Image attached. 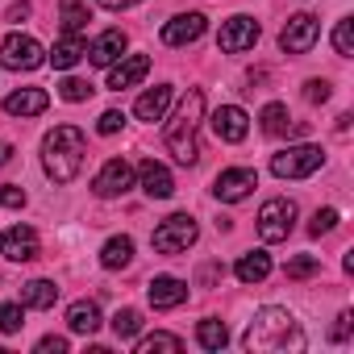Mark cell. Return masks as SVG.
Masks as SVG:
<instances>
[{
	"instance_id": "cell-33",
	"label": "cell",
	"mask_w": 354,
	"mask_h": 354,
	"mask_svg": "<svg viewBox=\"0 0 354 354\" xmlns=\"http://www.w3.org/2000/svg\"><path fill=\"white\" fill-rule=\"evenodd\" d=\"M59 96H63L67 104H80V100H88V96H92V84L71 75V80H63V84H59Z\"/></svg>"
},
{
	"instance_id": "cell-38",
	"label": "cell",
	"mask_w": 354,
	"mask_h": 354,
	"mask_svg": "<svg viewBox=\"0 0 354 354\" xmlns=\"http://www.w3.org/2000/svg\"><path fill=\"white\" fill-rule=\"evenodd\" d=\"M121 125H125V113H117V109L100 113V121H96V129H100V133H117Z\"/></svg>"
},
{
	"instance_id": "cell-24",
	"label": "cell",
	"mask_w": 354,
	"mask_h": 354,
	"mask_svg": "<svg viewBox=\"0 0 354 354\" xmlns=\"http://www.w3.org/2000/svg\"><path fill=\"white\" fill-rule=\"evenodd\" d=\"M129 259H133V238H109L104 242V250H100V267H109V271H117V267H129Z\"/></svg>"
},
{
	"instance_id": "cell-36",
	"label": "cell",
	"mask_w": 354,
	"mask_h": 354,
	"mask_svg": "<svg viewBox=\"0 0 354 354\" xmlns=\"http://www.w3.org/2000/svg\"><path fill=\"white\" fill-rule=\"evenodd\" d=\"M304 100H308V104H325V100H329V84H325V80H308V84H304Z\"/></svg>"
},
{
	"instance_id": "cell-39",
	"label": "cell",
	"mask_w": 354,
	"mask_h": 354,
	"mask_svg": "<svg viewBox=\"0 0 354 354\" xmlns=\"http://www.w3.org/2000/svg\"><path fill=\"white\" fill-rule=\"evenodd\" d=\"M38 350H42V354H63V350H67V337L50 333V337H42V342H38Z\"/></svg>"
},
{
	"instance_id": "cell-30",
	"label": "cell",
	"mask_w": 354,
	"mask_h": 354,
	"mask_svg": "<svg viewBox=\"0 0 354 354\" xmlns=\"http://www.w3.org/2000/svg\"><path fill=\"white\" fill-rule=\"evenodd\" d=\"M333 50L346 59V55H354V17H342L337 21V30H333Z\"/></svg>"
},
{
	"instance_id": "cell-32",
	"label": "cell",
	"mask_w": 354,
	"mask_h": 354,
	"mask_svg": "<svg viewBox=\"0 0 354 354\" xmlns=\"http://www.w3.org/2000/svg\"><path fill=\"white\" fill-rule=\"evenodd\" d=\"M288 279H308V275H317L321 271V259H313V254H296V259H288Z\"/></svg>"
},
{
	"instance_id": "cell-2",
	"label": "cell",
	"mask_w": 354,
	"mask_h": 354,
	"mask_svg": "<svg viewBox=\"0 0 354 354\" xmlns=\"http://www.w3.org/2000/svg\"><path fill=\"white\" fill-rule=\"evenodd\" d=\"M84 154H88V142H84V129H75V125H55L42 138V167L55 184L75 180L84 167Z\"/></svg>"
},
{
	"instance_id": "cell-8",
	"label": "cell",
	"mask_w": 354,
	"mask_h": 354,
	"mask_svg": "<svg viewBox=\"0 0 354 354\" xmlns=\"http://www.w3.org/2000/svg\"><path fill=\"white\" fill-rule=\"evenodd\" d=\"M317 38H321L317 17H313V13H296V17H288V26H283V34H279V46H283L288 55H308V50L317 46Z\"/></svg>"
},
{
	"instance_id": "cell-19",
	"label": "cell",
	"mask_w": 354,
	"mask_h": 354,
	"mask_svg": "<svg viewBox=\"0 0 354 354\" xmlns=\"http://www.w3.org/2000/svg\"><path fill=\"white\" fill-rule=\"evenodd\" d=\"M46 104H50V96L42 88H17L5 100V113L9 117H38V113H46Z\"/></svg>"
},
{
	"instance_id": "cell-1",
	"label": "cell",
	"mask_w": 354,
	"mask_h": 354,
	"mask_svg": "<svg viewBox=\"0 0 354 354\" xmlns=\"http://www.w3.org/2000/svg\"><path fill=\"white\" fill-rule=\"evenodd\" d=\"M246 350L254 354H271V350H304V333L296 325V317L288 308H259L254 321L246 325Z\"/></svg>"
},
{
	"instance_id": "cell-35",
	"label": "cell",
	"mask_w": 354,
	"mask_h": 354,
	"mask_svg": "<svg viewBox=\"0 0 354 354\" xmlns=\"http://www.w3.org/2000/svg\"><path fill=\"white\" fill-rule=\"evenodd\" d=\"M333 225H337V209H317V217L308 221V234L321 238V234H329Z\"/></svg>"
},
{
	"instance_id": "cell-15",
	"label": "cell",
	"mask_w": 354,
	"mask_h": 354,
	"mask_svg": "<svg viewBox=\"0 0 354 354\" xmlns=\"http://www.w3.org/2000/svg\"><path fill=\"white\" fill-rule=\"evenodd\" d=\"M205 34V13H180L175 21L162 26V42L167 46H188Z\"/></svg>"
},
{
	"instance_id": "cell-10",
	"label": "cell",
	"mask_w": 354,
	"mask_h": 354,
	"mask_svg": "<svg viewBox=\"0 0 354 354\" xmlns=\"http://www.w3.org/2000/svg\"><path fill=\"white\" fill-rule=\"evenodd\" d=\"M133 188V167L125 162V158H109L104 167H100V175L92 180V192L100 196V201H113V196H125Z\"/></svg>"
},
{
	"instance_id": "cell-43",
	"label": "cell",
	"mask_w": 354,
	"mask_h": 354,
	"mask_svg": "<svg viewBox=\"0 0 354 354\" xmlns=\"http://www.w3.org/2000/svg\"><path fill=\"white\" fill-rule=\"evenodd\" d=\"M13 162V142H0V167Z\"/></svg>"
},
{
	"instance_id": "cell-26",
	"label": "cell",
	"mask_w": 354,
	"mask_h": 354,
	"mask_svg": "<svg viewBox=\"0 0 354 354\" xmlns=\"http://www.w3.org/2000/svg\"><path fill=\"white\" fill-rule=\"evenodd\" d=\"M196 342H201L205 350H221V346L230 342V329H225V321H217V317H205V321L196 325Z\"/></svg>"
},
{
	"instance_id": "cell-20",
	"label": "cell",
	"mask_w": 354,
	"mask_h": 354,
	"mask_svg": "<svg viewBox=\"0 0 354 354\" xmlns=\"http://www.w3.org/2000/svg\"><path fill=\"white\" fill-rule=\"evenodd\" d=\"M84 55H88V42H84V34H63L46 59L55 63V71H71V67H75Z\"/></svg>"
},
{
	"instance_id": "cell-29",
	"label": "cell",
	"mask_w": 354,
	"mask_h": 354,
	"mask_svg": "<svg viewBox=\"0 0 354 354\" xmlns=\"http://www.w3.org/2000/svg\"><path fill=\"white\" fill-rule=\"evenodd\" d=\"M154 350H171V354H180V350H184V342L175 337V333H150V337H142V342H138V354H154Z\"/></svg>"
},
{
	"instance_id": "cell-11",
	"label": "cell",
	"mask_w": 354,
	"mask_h": 354,
	"mask_svg": "<svg viewBox=\"0 0 354 354\" xmlns=\"http://www.w3.org/2000/svg\"><path fill=\"white\" fill-rule=\"evenodd\" d=\"M259 42V21L254 17H230L225 26H221V34H217V46L225 50V55H242V50H250Z\"/></svg>"
},
{
	"instance_id": "cell-27",
	"label": "cell",
	"mask_w": 354,
	"mask_h": 354,
	"mask_svg": "<svg viewBox=\"0 0 354 354\" xmlns=\"http://www.w3.org/2000/svg\"><path fill=\"white\" fill-rule=\"evenodd\" d=\"M59 13H63V34H80L88 26V5L84 0H59Z\"/></svg>"
},
{
	"instance_id": "cell-14",
	"label": "cell",
	"mask_w": 354,
	"mask_h": 354,
	"mask_svg": "<svg viewBox=\"0 0 354 354\" xmlns=\"http://www.w3.org/2000/svg\"><path fill=\"white\" fill-rule=\"evenodd\" d=\"M146 296H150L154 308H180L188 300V283L175 279V275H154L150 288H146Z\"/></svg>"
},
{
	"instance_id": "cell-6",
	"label": "cell",
	"mask_w": 354,
	"mask_h": 354,
	"mask_svg": "<svg viewBox=\"0 0 354 354\" xmlns=\"http://www.w3.org/2000/svg\"><path fill=\"white\" fill-rule=\"evenodd\" d=\"M292 225H296V205L288 196H275L259 209V238L263 242H288Z\"/></svg>"
},
{
	"instance_id": "cell-23",
	"label": "cell",
	"mask_w": 354,
	"mask_h": 354,
	"mask_svg": "<svg viewBox=\"0 0 354 354\" xmlns=\"http://www.w3.org/2000/svg\"><path fill=\"white\" fill-rule=\"evenodd\" d=\"M238 279L242 283H263L267 275H271V254H263V250H250V254H242L238 259Z\"/></svg>"
},
{
	"instance_id": "cell-22",
	"label": "cell",
	"mask_w": 354,
	"mask_h": 354,
	"mask_svg": "<svg viewBox=\"0 0 354 354\" xmlns=\"http://www.w3.org/2000/svg\"><path fill=\"white\" fill-rule=\"evenodd\" d=\"M67 329H71V333L92 337V333L100 329V308H96L92 300H75V304L67 308Z\"/></svg>"
},
{
	"instance_id": "cell-41",
	"label": "cell",
	"mask_w": 354,
	"mask_h": 354,
	"mask_svg": "<svg viewBox=\"0 0 354 354\" xmlns=\"http://www.w3.org/2000/svg\"><path fill=\"white\" fill-rule=\"evenodd\" d=\"M30 13H34V9H30V0H17V5L9 9V21H13V26H21V21H26Z\"/></svg>"
},
{
	"instance_id": "cell-9",
	"label": "cell",
	"mask_w": 354,
	"mask_h": 354,
	"mask_svg": "<svg viewBox=\"0 0 354 354\" xmlns=\"http://www.w3.org/2000/svg\"><path fill=\"white\" fill-rule=\"evenodd\" d=\"M254 188H259V171H250V167H230V171L217 175L213 196L225 201V205H238V201H246Z\"/></svg>"
},
{
	"instance_id": "cell-12",
	"label": "cell",
	"mask_w": 354,
	"mask_h": 354,
	"mask_svg": "<svg viewBox=\"0 0 354 354\" xmlns=\"http://www.w3.org/2000/svg\"><path fill=\"white\" fill-rule=\"evenodd\" d=\"M0 254L9 263H34L38 259V234L30 225H13L0 234Z\"/></svg>"
},
{
	"instance_id": "cell-4",
	"label": "cell",
	"mask_w": 354,
	"mask_h": 354,
	"mask_svg": "<svg viewBox=\"0 0 354 354\" xmlns=\"http://www.w3.org/2000/svg\"><path fill=\"white\" fill-rule=\"evenodd\" d=\"M325 162V150L304 142V146H288L279 154H271V171L279 175V180H308V175Z\"/></svg>"
},
{
	"instance_id": "cell-25",
	"label": "cell",
	"mask_w": 354,
	"mask_h": 354,
	"mask_svg": "<svg viewBox=\"0 0 354 354\" xmlns=\"http://www.w3.org/2000/svg\"><path fill=\"white\" fill-rule=\"evenodd\" d=\"M59 300V288L50 283V279H30L26 288H21V304L26 308H50Z\"/></svg>"
},
{
	"instance_id": "cell-7",
	"label": "cell",
	"mask_w": 354,
	"mask_h": 354,
	"mask_svg": "<svg viewBox=\"0 0 354 354\" xmlns=\"http://www.w3.org/2000/svg\"><path fill=\"white\" fill-rule=\"evenodd\" d=\"M0 63H5L9 71H34V67L46 63V50L30 34H9L5 42H0Z\"/></svg>"
},
{
	"instance_id": "cell-13",
	"label": "cell",
	"mask_w": 354,
	"mask_h": 354,
	"mask_svg": "<svg viewBox=\"0 0 354 354\" xmlns=\"http://www.w3.org/2000/svg\"><path fill=\"white\" fill-rule=\"evenodd\" d=\"M138 180H142V192H146L150 201H167V196L175 192L171 171H167L162 162H154V158H142V162H138Z\"/></svg>"
},
{
	"instance_id": "cell-18",
	"label": "cell",
	"mask_w": 354,
	"mask_h": 354,
	"mask_svg": "<svg viewBox=\"0 0 354 354\" xmlns=\"http://www.w3.org/2000/svg\"><path fill=\"white\" fill-rule=\"evenodd\" d=\"M121 50H125V34H121V30H104V34L88 46L84 59H88L92 67H113V63L121 59Z\"/></svg>"
},
{
	"instance_id": "cell-5",
	"label": "cell",
	"mask_w": 354,
	"mask_h": 354,
	"mask_svg": "<svg viewBox=\"0 0 354 354\" xmlns=\"http://www.w3.org/2000/svg\"><path fill=\"white\" fill-rule=\"evenodd\" d=\"M201 238V230H196V217H188V213H175V217H167L154 234H150V246L158 250V254H184L192 242Z\"/></svg>"
},
{
	"instance_id": "cell-42",
	"label": "cell",
	"mask_w": 354,
	"mask_h": 354,
	"mask_svg": "<svg viewBox=\"0 0 354 354\" xmlns=\"http://www.w3.org/2000/svg\"><path fill=\"white\" fill-rule=\"evenodd\" d=\"M96 5H104V9H113V13H121V9H133V5H142V0H96Z\"/></svg>"
},
{
	"instance_id": "cell-3",
	"label": "cell",
	"mask_w": 354,
	"mask_h": 354,
	"mask_svg": "<svg viewBox=\"0 0 354 354\" xmlns=\"http://www.w3.org/2000/svg\"><path fill=\"white\" fill-rule=\"evenodd\" d=\"M201 117H205V92H201V88H192V92L180 100V109H175L171 125L162 129L167 150L175 154V162H184V167H192V162L201 158V142H196Z\"/></svg>"
},
{
	"instance_id": "cell-40",
	"label": "cell",
	"mask_w": 354,
	"mask_h": 354,
	"mask_svg": "<svg viewBox=\"0 0 354 354\" xmlns=\"http://www.w3.org/2000/svg\"><path fill=\"white\" fill-rule=\"evenodd\" d=\"M329 337H333V342H346V337H350V313H337V325H333Z\"/></svg>"
},
{
	"instance_id": "cell-21",
	"label": "cell",
	"mask_w": 354,
	"mask_h": 354,
	"mask_svg": "<svg viewBox=\"0 0 354 354\" xmlns=\"http://www.w3.org/2000/svg\"><path fill=\"white\" fill-rule=\"evenodd\" d=\"M167 104H171V88H167V84H158V88H150V92H142V96H138V104H133V117L154 125V121H162Z\"/></svg>"
},
{
	"instance_id": "cell-16",
	"label": "cell",
	"mask_w": 354,
	"mask_h": 354,
	"mask_svg": "<svg viewBox=\"0 0 354 354\" xmlns=\"http://www.w3.org/2000/svg\"><path fill=\"white\" fill-rule=\"evenodd\" d=\"M150 75V55H125L113 71H109V88L121 92V88H133Z\"/></svg>"
},
{
	"instance_id": "cell-37",
	"label": "cell",
	"mask_w": 354,
	"mask_h": 354,
	"mask_svg": "<svg viewBox=\"0 0 354 354\" xmlns=\"http://www.w3.org/2000/svg\"><path fill=\"white\" fill-rule=\"evenodd\" d=\"M0 205H5V209H21L26 205V192L17 184H0Z\"/></svg>"
},
{
	"instance_id": "cell-17",
	"label": "cell",
	"mask_w": 354,
	"mask_h": 354,
	"mask_svg": "<svg viewBox=\"0 0 354 354\" xmlns=\"http://www.w3.org/2000/svg\"><path fill=\"white\" fill-rule=\"evenodd\" d=\"M246 129H250V121H246V113H242L238 104H221V109L213 113V133H217L221 142H242Z\"/></svg>"
},
{
	"instance_id": "cell-34",
	"label": "cell",
	"mask_w": 354,
	"mask_h": 354,
	"mask_svg": "<svg viewBox=\"0 0 354 354\" xmlns=\"http://www.w3.org/2000/svg\"><path fill=\"white\" fill-rule=\"evenodd\" d=\"M26 317H21V304H0V333H21Z\"/></svg>"
},
{
	"instance_id": "cell-28",
	"label": "cell",
	"mask_w": 354,
	"mask_h": 354,
	"mask_svg": "<svg viewBox=\"0 0 354 354\" xmlns=\"http://www.w3.org/2000/svg\"><path fill=\"white\" fill-rule=\"evenodd\" d=\"M113 333H117L121 342L138 337V333H142V313H138V308H117V317H113Z\"/></svg>"
},
{
	"instance_id": "cell-31",
	"label": "cell",
	"mask_w": 354,
	"mask_h": 354,
	"mask_svg": "<svg viewBox=\"0 0 354 354\" xmlns=\"http://www.w3.org/2000/svg\"><path fill=\"white\" fill-rule=\"evenodd\" d=\"M259 121H263V133H271V138H275V133H283V129H288V109H283V104H267Z\"/></svg>"
}]
</instances>
